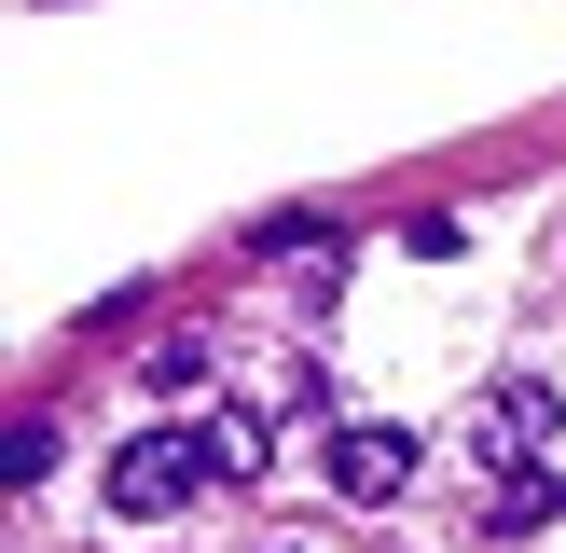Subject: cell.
Returning <instances> with one entry per match:
<instances>
[{
	"instance_id": "obj_1",
	"label": "cell",
	"mask_w": 566,
	"mask_h": 553,
	"mask_svg": "<svg viewBox=\"0 0 566 553\" xmlns=\"http://www.w3.org/2000/svg\"><path fill=\"white\" fill-rule=\"evenodd\" d=\"M193 484H221V470H208V442H193V429H138L125 457H111V512H180Z\"/></svg>"
},
{
	"instance_id": "obj_2",
	"label": "cell",
	"mask_w": 566,
	"mask_h": 553,
	"mask_svg": "<svg viewBox=\"0 0 566 553\" xmlns=\"http://www.w3.org/2000/svg\"><path fill=\"white\" fill-rule=\"evenodd\" d=\"M332 484H346L359 512H387V498H415V429H387V415H359V429H332Z\"/></svg>"
},
{
	"instance_id": "obj_3",
	"label": "cell",
	"mask_w": 566,
	"mask_h": 553,
	"mask_svg": "<svg viewBox=\"0 0 566 553\" xmlns=\"http://www.w3.org/2000/svg\"><path fill=\"white\" fill-rule=\"evenodd\" d=\"M484 457H497V470H539V457H553V387H539V374H512V387L484 401Z\"/></svg>"
},
{
	"instance_id": "obj_4",
	"label": "cell",
	"mask_w": 566,
	"mask_h": 553,
	"mask_svg": "<svg viewBox=\"0 0 566 553\" xmlns=\"http://www.w3.org/2000/svg\"><path fill=\"white\" fill-rule=\"evenodd\" d=\"M193 442H208V470H221V484H263V457H276V429H263V415H249V401L193 415Z\"/></svg>"
},
{
	"instance_id": "obj_5",
	"label": "cell",
	"mask_w": 566,
	"mask_h": 553,
	"mask_svg": "<svg viewBox=\"0 0 566 553\" xmlns=\"http://www.w3.org/2000/svg\"><path fill=\"white\" fill-rule=\"evenodd\" d=\"M553 498H566L553 470H497V484H484V540H525V525H539Z\"/></svg>"
}]
</instances>
